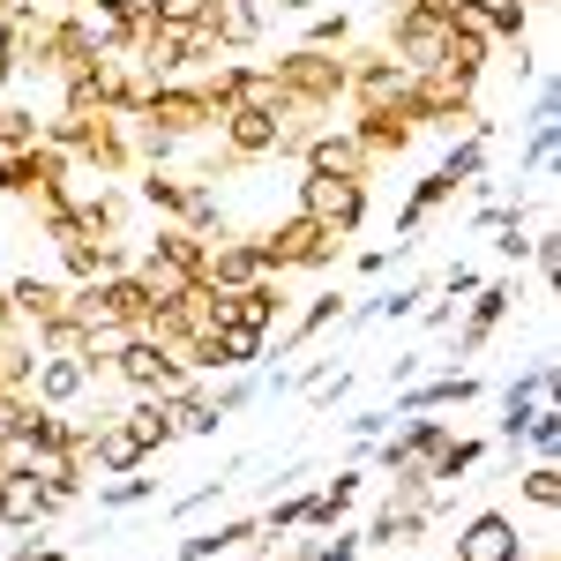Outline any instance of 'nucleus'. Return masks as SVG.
<instances>
[{
	"mask_svg": "<svg viewBox=\"0 0 561 561\" xmlns=\"http://www.w3.org/2000/svg\"><path fill=\"white\" fill-rule=\"evenodd\" d=\"M113 382L128 389V397H173V389L195 382V375H187V367H180V359L158 345V337L128 330V337H121V352H113Z\"/></svg>",
	"mask_w": 561,
	"mask_h": 561,
	"instance_id": "obj_6",
	"label": "nucleus"
},
{
	"mask_svg": "<svg viewBox=\"0 0 561 561\" xmlns=\"http://www.w3.org/2000/svg\"><path fill=\"white\" fill-rule=\"evenodd\" d=\"M45 486H38V472H0V531H45Z\"/></svg>",
	"mask_w": 561,
	"mask_h": 561,
	"instance_id": "obj_16",
	"label": "nucleus"
},
{
	"mask_svg": "<svg viewBox=\"0 0 561 561\" xmlns=\"http://www.w3.org/2000/svg\"><path fill=\"white\" fill-rule=\"evenodd\" d=\"M517 502H524V510H539V517H554V510H561V465H554V457H531V465L517 472Z\"/></svg>",
	"mask_w": 561,
	"mask_h": 561,
	"instance_id": "obj_20",
	"label": "nucleus"
},
{
	"mask_svg": "<svg viewBox=\"0 0 561 561\" xmlns=\"http://www.w3.org/2000/svg\"><path fill=\"white\" fill-rule=\"evenodd\" d=\"M8 561H76L68 547H38V531H23L15 547H8Z\"/></svg>",
	"mask_w": 561,
	"mask_h": 561,
	"instance_id": "obj_30",
	"label": "nucleus"
},
{
	"mask_svg": "<svg viewBox=\"0 0 561 561\" xmlns=\"http://www.w3.org/2000/svg\"><path fill=\"white\" fill-rule=\"evenodd\" d=\"M121 427H128L135 442L150 449V457L180 442V427H173V404H165V397H128V404H121Z\"/></svg>",
	"mask_w": 561,
	"mask_h": 561,
	"instance_id": "obj_17",
	"label": "nucleus"
},
{
	"mask_svg": "<svg viewBox=\"0 0 561 561\" xmlns=\"http://www.w3.org/2000/svg\"><path fill=\"white\" fill-rule=\"evenodd\" d=\"M524 449H531V457H554V449H561V412H554V404H547V412H531Z\"/></svg>",
	"mask_w": 561,
	"mask_h": 561,
	"instance_id": "obj_28",
	"label": "nucleus"
},
{
	"mask_svg": "<svg viewBox=\"0 0 561 561\" xmlns=\"http://www.w3.org/2000/svg\"><path fill=\"white\" fill-rule=\"evenodd\" d=\"M345 285H322V293H307V307L285 322V330H270V345H277V359H293V352H307L322 330H337V314H345Z\"/></svg>",
	"mask_w": 561,
	"mask_h": 561,
	"instance_id": "obj_14",
	"label": "nucleus"
},
{
	"mask_svg": "<svg viewBox=\"0 0 561 561\" xmlns=\"http://www.w3.org/2000/svg\"><path fill=\"white\" fill-rule=\"evenodd\" d=\"M210 38H217L225 60H248L270 38V15H262L255 0H210Z\"/></svg>",
	"mask_w": 561,
	"mask_h": 561,
	"instance_id": "obj_15",
	"label": "nucleus"
},
{
	"mask_svg": "<svg viewBox=\"0 0 561 561\" xmlns=\"http://www.w3.org/2000/svg\"><path fill=\"white\" fill-rule=\"evenodd\" d=\"M248 561H277V554H248Z\"/></svg>",
	"mask_w": 561,
	"mask_h": 561,
	"instance_id": "obj_33",
	"label": "nucleus"
},
{
	"mask_svg": "<svg viewBox=\"0 0 561 561\" xmlns=\"http://www.w3.org/2000/svg\"><path fill=\"white\" fill-rule=\"evenodd\" d=\"M300 173H345V180H375V158L359 150V135L345 121H330V128H314L300 142V158H293Z\"/></svg>",
	"mask_w": 561,
	"mask_h": 561,
	"instance_id": "obj_10",
	"label": "nucleus"
},
{
	"mask_svg": "<svg viewBox=\"0 0 561 561\" xmlns=\"http://www.w3.org/2000/svg\"><path fill=\"white\" fill-rule=\"evenodd\" d=\"M38 135H45V113H38V105H15V98H0V158H8V150H31Z\"/></svg>",
	"mask_w": 561,
	"mask_h": 561,
	"instance_id": "obj_23",
	"label": "nucleus"
},
{
	"mask_svg": "<svg viewBox=\"0 0 561 561\" xmlns=\"http://www.w3.org/2000/svg\"><path fill=\"white\" fill-rule=\"evenodd\" d=\"M293 210L314 217V225H330L337 240H359V225H367V210H375V180L300 173V195H293Z\"/></svg>",
	"mask_w": 561,
	"mask_h": 561,
	"instance_id": "obj_4",
	"label": "nucleus"
},
{
	"mask_svg": "<svg viewBox=\"0 0 561 561\" xmlns=\"http://www.w3.org/2000/svg\"><path fill=\"white\" fill-rule=\"evenodd\" d=\"M517 300H524L517 277H479V293L465 300V314L449 322V330H457V337H449V367H465V359H479V352L494 345V330L517 314Z\"/></svg>",
	"mask_w": 561,
	"mask_h": 561,
	"instance_id": "obj_5",
	"label": "nucleus"
},
{
	"mask_svg": "<svg viewBox=\"0 0 561 561\" xmlns=\"http://www.w3.org/2000/svg\"><path fill=\"white\" fill-rule=\"evenodd\" d=\"M270 359V337L262 330H217V367L232 375V367H262Z\"/></svg>",
	"mask_w": 561,
	"mask_h": 561,
	"instance_id": "obj_24",
	"label": "nucleus"
},
{
	"mask_svg": "<svg viewBox=\"0 0 561 561\" xmlns=\"http://www.w3.org/2000/svg\"><path fill=\"white\" fill-rule=\"evenodd\" d=\"M352 38H359L352 8H314V15H307V31H300V45H314V53H345Z\"/></svg>",
	"mask_w": 561,
	"mask_h": 561,
	"instance_id": "obj_21",
	"label": "nucleus"
},
{
	"mask_svg": "<svg viewBox=\"0 0 561 561\" xmlns=\"http://www.w3.org/2000/svg\"><path fill=\"white\" fill-rule=\"evenodd\" d=\"M307 561H367V547H359V531H352V524H330V531H314Z\"/></svg>",
	"mask_w": 561,
	"mask_h": 561,
	"instance_id": "obj_27",
	"label": "nucleus"
},
{
	"mask_svg": "<svg viewBox=\"0 0 561 561\" xmlns=\"http://www.w3.org/2000/svg\"><path fill=\"white\" fill-rule=\"evenodd\" d=\"M427 367H434V352H397V359H389V382L404 389V382H420Z\"/></svg>",
	"mask_w": 561,
	"mask_h": 561,
	"instance_id": "obj_29",
	"label": "nucleus"
},
{
	"mask_svg": "<svg viewBox=\"0 0 561 561\" xmlns=\"http://www.w3.org/2000/svg\"><path fill=\"white\" fill-rule=\"evenodd\" d=\"M232 479H240V465H225V472H210L203 486H195V494H180V502H165V517H173V524H187V517H203V510H217Z\"/></svg>",
	"mask_w": 561,
	"mask_h": 561,
	"instance_id": "obj_25",
	"label": "nucleus"
},
{
	"mask_svg": "<svg viewBox=\"0 0 561 561\" xmlns=\"http://www.w3.org/2000/svg\"><path fill=\"white\" fill-rule=\"evenodd\" d=\"M270 76L285 83L293 105L307 113H322V121H337L345 113V53H314V45H285L277 60H270Z\"/></svg>",
	"mask_w": 561,
	"mask_h": 561,
	"instance_id": "obj_3",
	"label": "nucleus"
},
{
	"mask_svg": "<svg viewBox=\"0 0 561 561\" xmlns=\"http://www.w3.org/2000/svg\"><path fill=\"white\" fill-rule=\"evenodd\" d=\"M15 83H23V76H15V53H8V38H0V98H8Z\"/></svg>",
	"mask_w": 561,
	"mask_h": 561,
	"instance_id": "obj_32",
	"label": "nucleus"
},
{
	"mask_svg": "<svg viewBox=\"0 0 561 561\" xmlns=\"http://www.w3.org/2000/svg\"><path fill=\"white\" fill-rule=\"evenodd\" d=\"M90 502H98L105 517H121V510H142V502H158V479H142V472H128V479H98V486H90Z\"/></svg>",
	"mask_w": 561,
	"mask_h": 561,
	"instance_id": "obj_22",
	"label": "nucleus"
},
{
	"mask_svg": "<svg viewBox=\"0 0 561 561\" xmlns=\"http://www.w3.org/2000/svg\"><path fill=\"white\" fill-rule=\"evenodd\" d=\"M255 397H262V375H255V367H232V375H225V382L210 389L217 420H232V412H248V404H255Z\"/></svg>",
	"mask_w": 561,
	"mask_h": 561,
	"instance_id": "obj_26",
	"label": "nucleus"
},
{
	"mask_svg": "<svg viewBox=\"0 0 561 561\" xmlns=\"http://www.w3.org/2000/svg\"><path fill=\"white\" fill-rule=\"evenodd\" d=\"M8 307H15V322L38 337V330H53V322L68 314V285L45 277V270H15V277H8Z\"/></svg>",
	"mask_w": 561,
	"mask_h": 561,
	"instance_id": "obj_12",
	"label": "nucleus"
},
{
	"mask_svg": "<svg viewBox=\"0 0 561 561\" xmlns=\"http://www.w3.org/2000/svg\"><path fill=\"white\" fill-rule=\"evenodd\" d=\"M31 397H38L45 412H76V404L90 397V367H83V352H38Z\"/></svg>",
	"mask_w": 561,
	"mask_h": 561,
	"instance_id": "obj_13",
	"label": "nucleus"
},
{
	"mask_svg": "<svg viewBox=\"0 0 561 561\" xmlns=\"http://www.w3.org/2000/svg\"><path fill=\"white\" fill-rule=\"evenodd\" d=\"M352 270H359V277H382V270H389V248H367V255H352Z\"/></svg>",
	"mask_w": 561,
	"mask_h": 561,
	"instance_id": "obj_31",
	"label": "nucleus"
},
{
	"mask_svg": "<svg viewBox=\"0 0 561 561\" xmlns=\"http://www.w3.org/2000/svg\"><path fill=\"white\" fill-rule=\"evenodd\" d=\"M465 8L479 15V31H486L494 45L531 38V23H539V8H531V0H465Z\"/></svg>",
	"mask_w": 561,
	"mask_h": 561,
	"instance_id": "obj_19",
	"label": "nucleus"
},
{
	"mask_svg": "<svg viewBox=\"0 0 561 561\" xmlns=\"http://www.w3.org/2000/svg\"><path fill=\"white\" fill-rule=\"evenodd\" d=\"M427 531H434L427 486H420V479H389V494L375 502V517L359 524V547H367V554H420Z\"/></svg>",
	"mask_w": 561,
	"mask_h": 561,
	"instance_id": "obj_2",
	"label": "nucleus"
},
{
	"mask_svg": "<svg viewBox=\"0 0 561 561\" xmlns=\"http://www.w3.org/2000/svg\"><path fill=\"white\" fill-rule=\"evenodd\" d=\"M0 561H8V554H0Z\"/></svg>",
	"mask_w": 561,
	"mask_h": 561,
	"instance_id": "obj_34",
	"label": "nucleus"
},
{
	"mask_svg": "<svg viewBox=\"0 0 561 561\" xmlns=\"http://www.w3.org/2000/svg\"><path fill=\"white\" fill-rule=\"evenodd\" d=\"M479 465H486V434H449L427 465V486H472Z\"/></svg>",
	"mask_w": 561,
	"mask_h": 561,
	"instance_id": "obj_18",
	"label": "nucleus"
},
{
	"mask_svg": "<svg viewBox=\"0 0 561 561\" xmlns=\"http://www.w3.org/2000/svg\"><path fill=\"white\" fill-rule=\"evenodd\" d=\"M255 277H277V270L262 262L255 232H225V240H210V255H203V285H210V293H240V285H255Z\"/></svg>",
	"mask_w": 561,
	"mask_h": 561,
	"instance_id": "obj_11",
	"label": "nucleus"
},
{
	"mask_svg": "<svg viewBox=\"0 0 561 561\" xmlns=\"http://www.w3.org/2000/svg\"><path fill=\"white\" fill-rule=\"evenodd\" d=\"M531 539H524L517 510H502V502H486L472 517L457 524V539H449V561H517Z\"/></svg>",
	"mask_w": 561,
	"mask_h": 561,
	"instance_id": "obj_7",
	"label": "nucleus"
},
{
	"mask_svg": "<svg viewBox=\"0 0 561 561\" xmlns=\"http://www.w3.org/2000/svg\"><path fill=\"white\" fill-rule=\"evenodd\" d=\"M255 248H262V262L285 277V270H337V262L352 255V240H337L330 225H314V217H300V210H285L277 225H255Z\"/></svg>",
	"mask_w": 561,
	"mask_h": 561,
	"instance_id": "obj_1",
	"label": "nucleus"
},
{
	"mask_svg": "<svg viewBox=\"0 0 561 561\" xmlns=\"http://www.w3.org/2000/svg\"><path fill=\"white\" fill-rule=\"evenodd\" d=\"M345 128L359 135V150L375 158V173H382V165H397V158H412V142H420V128H412V113H404V105H367V113H345Z\"/></svg>",
	"mask_w": 561,
	"mask_h": 561,
	"instance_id": "obj_8",
	"label": "nucleus"
},
{
	"mask_svg": "<svg viewBox=\"0 0 561 561\" xmlns=\"http://www.w3.org/2000/svg\"><path fill=\"white\" fill-rule=\"evenodd\" d=\"M554 404V359L539 352L524 375H510V389H502V442L510 449H524V427H531V412H547Z\"/></svg>",
	"mask_w": 561,
	"mask_h": 561,
	"instance_id": "obj_9",
	"label": "nucleus"
}]
</instances>
